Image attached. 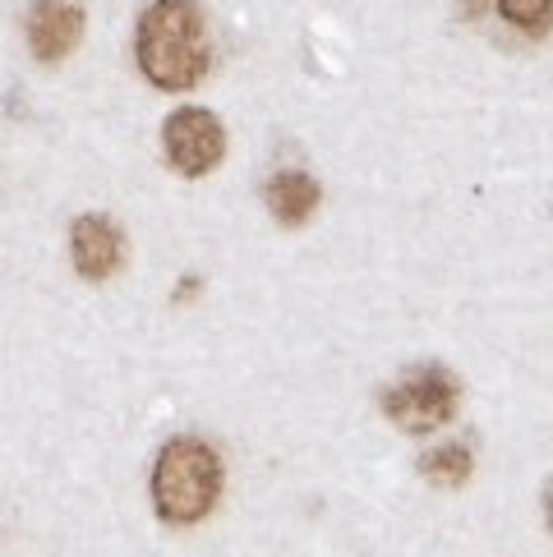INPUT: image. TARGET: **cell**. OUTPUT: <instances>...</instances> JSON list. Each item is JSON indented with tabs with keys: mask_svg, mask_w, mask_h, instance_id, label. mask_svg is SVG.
I'll use <instances>...</instances> for the list:
<instances>
[{
	"mask_svg": "<svg viewBox=\"0 0 553 557\" xmlns=\"http://www.w3.org/2000/svg\"><path fill=\"white\" fill-rule=\"evenodd\" d=\"M549 525H553V497H549Z\"/></svg>",
	"mask_w": 553,
	"mask_h": 557,
	"instance_id": "cell-12",
	"label": "cell"
},
{
	"mask_svg": "<svg viewBox=\"0 0 553 557\" xmlns=\"http://www.w3.org/2000/svg\"><path fill=\"white\" fill-rule=\"evenodd\" d=\"M484 10H489V0H462V14L466 18H480Z\"/></svg>",
	"mask_w": 553,
	"mask_h": 557,
	"instance_id": "cell-11",
	"label": "cell"
},
{
	"mask_svg": "<svg viewBox=\"0 0 553 557\" xmlns=\"http://www.w3.org/2000/svg\"><path fill=\"white\" fill-rule=\"evenodd\" d=\"M420 474L433 484V488H447L457 493L470 484V474H476V456H470L466 443H443V447H429L420 456Z\"/></svg>",
	"mask_w": 553,
	"mask_h": 557,
	"instance_id": "cell-8",
	"label": "cell"
},
{
	"mask_svg": "<svg viewBox=\"0 0 553 557\" xmlns=\"http://www.w3.org/2000/svg\"><path fill=\"white\" fill-rule=\"evenodd\" d=\"M162 152L175 175H189V181L212 175L226 157V125L208 107H181L162 125Z\"/></svg>",
	"mask_w": 553,
	"mask_h": 557,
	"instance_id": "cell-4",
	"label": "cell"
},
{
	"mask_svg": "<svg viewBox=\"0 0 553 557\" xmlns=\"http://www.w3.org/2000/svg\"><path fill=\"white\" fill-rule=\"evenodd\" d=\"M125 231L111 222L107 212H84L78 222L70 226V263L84 282H111L115 272L125 268Z\"/></svg>",
	"mask_w": 553,
	"mask_h": 557,
	"instance_id": "cell-5",
	"label": "cell"
},
{
	"mask_svg": "<svg viewBox=\"0 0 553 557\" xmlns=\"http://www.w3.org/2000/svg\"><path fill=\"white\" fill-rule=\"evenodd\" d=\"M134 55L152 88H162V92L199 88L212 70L204 5L199 0H152L144 18H138Z\"/></svg>",
	"mask_w": 553,
	"mask_h": 557,
	"instance_id": "cell-1",
	"label": "cell"
},
{
	"mask_svg": "<svg viewBox=\"0 0 553 557\" xmlns=\"http://www.w3.org/2000/svg\"><path fill=\"white\" fill-rule=\"evenodd\" d=\"M185 295H189V300L199 295V276H181V286H175V305H181Z\"/></svg>",
	"mask_w": 553,
	"mask_h": 557,
	"instance_id": "cell-10",
	"label": "cell"
},
{
	"mask_svg": "<svg viewBox=\"0 0 553 557\" xmlns=\"http://www.w3.org/2000/svg\"><path fill=\"white\" fill-rule=\"evenodd\" d=\"M499 10L512 28H521L530 37L549 33V24H553V0H499Z\"/></svg>",
	"mask_w": 553,
	"mask_h": 557,
	"instance_id": "cell-9",
	"label": "cell"
},
{
	"mask_svg": "<svg viewBox=\"0 0 553 557\" xmlns=\"http://www.w3.org/2000/svg\"><path fill=\"white\" fill-rule=\"evenodd\" d=\"M88 14L78 0H33L28 5V51L42 65H61L78 51Z\"/></svg>",
	"mask_w": 553,
	"mask_h": 557,
	"instance_id": "cell-6",
	"label": "cell"
},
{
	"mask_svg": "<svg viewBox=\"0 0 553 557\" xmlns=\"http://www.w3.org/2000/svg\"><path fill=\"white\" fill-rule=\"evenodd\" d=\"M379 406L402 433L420 437V433H433V429L457 420L462 383H457V373L443 369V364H415L383 387Z\"/></svg>",
	"mask_w": 553,
	"mask_h": 557,
	"instance_id": "cell-3",
	"label": "cell"
},
{
	"mask_svg": "<svg viewBox=\"0 0 553 557\" xmlns=\"http://www.w3.org/2000/svg\"><path fill=\"white\" fill-rule=\"evenodd\" d=\"M152 511L157 521L171 525V530H189L212 516L217 497H222V456L212 451V443L194 433H181L162 443L152 461Z\"/></svg>",
	"mask_w": 553,
	"mask_h": 557,
	"instance_id": "cell-2",
	"label": "cell"
},
{
	"mask_svg": "<svg viewBox=\"0 0 553 557\" xmlns=\"http://www.w3.org/2000/svg\"><path fill=\"white\" fill-rule=\"evenodd\" d=\"M263 203H268V212H272V222H276V226L300 231V226L314 222V212H319L323 189H319V181H314L309 171H300V166H282V171H272V175H268Z\"/></svg>",
	"mask_w": 553,
	"mask_h": 557,
	"instance_id": "cell-7",
	"label": "cell"
}]
</instances>
